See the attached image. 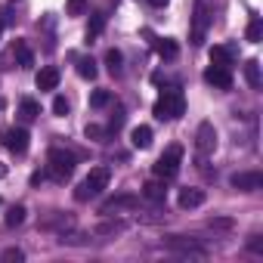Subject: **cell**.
<instances>
[{
	"label": "cell",
	"instance_id": "cell-36",
	"mask_svg": "<svg viewBox=\"0 0 263 263\" xmlns=\"http://www.w3.org/2000/svg\"><path fill=\"white\" fill-rule=\"evenodd\" d=\"M4 177H7V164H4V161H0V180H4Z\"/></svg>",
	"mask_w": 263,
	"mask_h": 263
},
{
	"label": "cell",
	"instance_id": "cell-28",
	"mask_svg": "<svg viewBox=\"0 0 263 263\" xmlns=\"http://www.w3.org/2000/svg\"><path fill=\"white\" fill-rule=\"evenodd\" d=\"M0 260H4V263H22V260H25V254H22L19 248H7L4 254H0Z\"/></svg>",
	"mask_w": 263,
	"mask_h": 263
},
{
	"label": "cell",
	"instance_id": "cell-18",
	"mask_svg": "<svg viewBox=\"0 0 263 263\" xmlns=\"http://www.w3.org/2000/svg\"><path fill=\"white\" fill-rule=\"evenodd\" d=\"M211 62L232 68V47H211Z\"/></svg>",
	"mask_w": 263,
	"mask_h": 263
},
{
	"label": "cell",
	"instance_id": "cell-21",
	"mask_svg": "<svg viewBox=\"0 0 263 263\" xmlns=\"http://www.w3.org/2000/svg\"><path fill=\"white\" fill-rule=\"evenodd\" d=\"M124 229H127L124 220H105V223L96 226V235H115V232H124Z\"/></svg>",
	"mask_w": 263,
	"mask_h": 263
},
{
	"label": "cell",
	"instance_id": "cell-32",
	"mask_svg": "<svg viewBox=\"0 0 263 263\" xmlns=\"http://www.w3.org/2000/svg\"><path fill=\"white\" fill-rule=\"evenodd\" d=\"M124 124V108H115V118H111V124H108V130H118Z\"/></svg>",
	"mask_w": 263,
	"mask_h": 263
},
{
	"label": "cell",
	"instance_id": "cell-35",
	"mask_svg": "<svg viewBox=\"0 0 263 263\" xmlns=\"http://www.w3.org/2000/svg\"><path fill=\"white\" fill-rule=\"evenodd\" d=\"M149 4H152V7H158V10H161V7H167V4H171V0H149Z\"/></svg>",
	"mask_w": 263,
	"mask_h": 263
},
{
	"label": "cell",
	"instance_id": "cell-1",
	"mask_svg": "<svg viewBox=\"0 0 263 263\" xmlns=\"http://www.w3.org/2000/svg\"><path fill=\"white\" fill-rule=\"evenodd\" d=\"M155 118L158 121H174V118H180L183 111H186V99H183V90H164L161 96H158V102H155Z\"/></svg>",
	"mask_w": 263,
	"mask_h": 263
},
{
	"label": "cell",
	"instance_id": "cell-19",
	"mask_svg": "<svg viewBox=\"0 0 263 263\" xmlns=\"http://www.w3.org/2000/svg\"><path fill=\"white\" fill-rule=\"evenodd\" d=\"M16 59H19V65H22V68H31V65H34L31 47H28L25 41H16Z\"/></svg>",
	"mask_w": 263,
	"mask_h": 263
},
{
	"label": "cell",
	"instance_id": "cell-8",
	"mask_svg": "<svg viewBox=\"0 0 263 263\" xmlns=\"http://www.w3.org/2000/svg\"><path fill=\"white\" fill-rule=\"evenodd\" d=\"M28 130L25 127H7L4 130V146L13 152V155H22V152H28Z\"/></svg>",
	"mask_w": 263,
	"mask_h": 263
},
{
	"label": "cell",
	"instance_id": "cell-5",
	"mask_svg": "<svg viewBox=\"0 0 263 263\" xmlns=\"http://www.w3.org/2000/svg\"><path fill=\"white\" fill-rule=\"evenodd\" d=\"M208 25H211V10H208L204 0H198V4H195V13H192V44H195V47L204 44Z\"/></svg>",
	"mask_w": 263,
	"mask_h": 263
},
{
	"label": "cell",
	"instance_id": "cell-12",
	"mask_svg": "<svg viewBox=\"0 0 263 263\" xmlns=\"http://www.w3.org/2000/svg\"><path fill=\"white\" fill-rule=\"evenodd\" d=\"M137 204H140L137 195H115L102 204V214H111V211H121V208H137Z\"/></svg>",
	"mask_w": 263,
	"mask_h": 263
},
{
	"label": "cell",
	"instance_id": "cell-31",
	"mask_svg": "<svg viewBox=\"0 0 263 263\" xmlns=\"http://www.w3.org/2000/svg\"><path fill=\"white\" fill-rule=\"evenodd\" d=\"M105 134H108V130H102V127H96V124L87 127V140H102Z\"/></svg>",
	"mask_w": 263,
	"mask_h": 263
},
{
	"label": "cell",
	"instance_id": "cell-10",
	"mask_svg": "<svg viewBox=\"0 0 263 263\" xmlns=\"http://www.w3.org/2000/svg\"><path fill=\"white\" fill-rule=\"evenodd\" d=\"M204 81L214 84V87H220V90H229V87H232V68H226V65H211V68L204 71Z\"/></svg>",
	"mask_w": 263,
	"mask_h": 263
},
{
	"label": "cell",
	"instance_id": "cell-22",
	"mask_svg": "<svg viewBox=\"0 0 263 263\" xmlns=\"http://www.w3.org/2000/svg\"><path fill=\"white\" fill-rule=\"evenodd\" d=\"M78 74H81V78H87V81H93V78H96V62H93L90 56L78 59Z\"/></svg>",
	"mask_w": 263,
	"mask_h": 263
},
{
	"label": "cell",
	"instance_id": "cell-37",
	"mask_svg": "<svg viewBox=\"0 0 263 263\" xmlns=\"http://www.w3.org/2000/svg\"><path fill=\"white\" fill-rule=\"evenodd\" d=\"M4 28H7V25H4V22H0V34H4Z\"/></svg>",
	"mask_w": 263,
	"mask_h": 263
},
{
	"label": "cell",
	"instance_id": "cell-20",
	"mask_svg": "<svg viewBox=\"0 0 263 263\" xmlns=\"http://www.w3.org/2000/svg\"><path fill=\"white\" fill-rule=\"evenodd\" d=\"M19 115H22V121H25V124H31V121L41 115V105H37L34 99H22V108H19Z\"/></svg>",
	"mask_w": 263,
	"mask_h": 263
},
{
	"label": "cell",
	"instance_id": "cell-11",
	"mask_svg": "<svg viewBox=\"0 0 263 263\" xmlns=\"http://www.w3.org/2000/svg\"><path fill=\"white\" fill-rule=\"evenodd\" d=\"M59 68L56 65H47V68H41L37 71V78H34V84H37V90H56L59 87Z\"/></svg>",
	"mask_w": 263,
	"mask_h": 263
},
{
	"label": "cell",
	"instance_id": "cell-30",
	"mask_svg": "<svg viewBox=\"0 0 263 263\" xmlns=\"http://www.w3.org/2000/svg\"><path fill=\"white\" fill-rule=\"evenodd\" d=\"M87 13V0H68V16H84Z\"/></svg>",
	"mask_w": 263,
	"mask_h": 263
},
{
	"label": "cell",
	"instance_id": "cell-13",
	"mask_svg": "<svg viewBox=\"0 0 263 263\" xmlns=\"http://www.w3.org/2000/svg\"><path fill=\"white\" fill-rule=\"evenodd\" d=\"M130 143H134V149H149V146H152V127H146V124L134 127V134H130Z\"/></svg>",
	"mask_w": 263,
	"mask_h": 263
},
{
	"label": "cell",
	"instance_id": "cell-2",
	"mask_svg": "<svg viewBox=\"0 0 263 263\" xmlns=\"http://www.w3.org/2000/svg\"><path fill=\"white\" fill-rule=\"evenodd\" d=\"M108 177H111V174H108V167H93V171L84 177V183L74 189V198H78V201L96 198V195H99V192L108 186Z\"/></svg>",
	"mask_w": 263,
	"mask_h": 263
},
{
	"label": "cell",
	"instance_id": "cell-26",
	"mask_svg": "<svg viewBox=\"0 0 263 263\" xmlns=\"http://www.w3.org/2000/svg\"><path fill=\"white\" fill-rule=\"evenodd\" d=\"M260 37H263V22H260V19L254 16V19L248 22V41H251V44H257Z\"/></svg>",
	"mask_w": 263,
	"mask_h": 263
},
{
	"label": "cell",
	"instance_id": "cell-3",
	"mask_svg": "<svg viewBox=\"0 0 263 263\" xmlns=\"http://www.w3.org/2000/svg\"><path fill=\"white\" fill-rule=\"evenodd\" d=\"M47 167H50V177L62 183V180H68V177L74 174V155L65 152V149H50V155H47Z\"/></svg>",
	"mask_w": 263,
	"mask_h": 263
},
{
	"label": "cell",
	"instance_id": "cell-15",
	"mask_svg": "<svg viewBox=\"0 0 263 263\" xmlns=\"http://www.w3.org/2000/svg\"><path fill=\"white\" fill-rule=\"evenodd\" d=\"M177 201H180V208H201L204 204V192L201 189H183Z\"/></svg>",
	"mask_w": 263,
	"mask_h": 263
},
{
	"label": "cell",
	"instance_id": "cell-16",
	"mask_svg": "<svg viewBox=\"0 0 263 263\" xmlns=\"http://www.w3.org/2000/svg\"><path fill=\"white\" fill-rule=\"evenodd\" d=\"M155 53H158L161 59H177V56H180V47H177V41L161 37V41H155Z\"/></svg>",
	"mask_w": 263,
	"mask_h": 263
},
{
	"label": "cell",
	"instance_id": "cell-6",
	"mask_svg": "<svg viewBox=\"0 0 263 263\" xmlns=\"http://www.w3.org/2000/svg\"><path fill=\"white\" fill-rule=\"evenodd\" d=\"M167 248H171L174 254H180V257H198V260L208 257V251H204L195 238H183V235H171V238H167Z\"/></svg>",
	"mask_w": 263,
	"mask_h": 263
},
{
	"label": "cell",
	"instance_id": "cell-14",
	"mask_svg": "<svg viewBox=\"0 0 263 263\" xmlns=\"http://www.w3.org/2000/svg\"><path fill=\"white\" fill-rule=\"evenodd\" d=\"M245 81H248L251 90H260L263 78H260V62H257V59H248V62H245Z\"/></svg>",
	"mask_w": 263,
	"mask_h": 263
},
{
	"label": "cell",
	"instance_id": "cell-4",
	"mask_svg": "<svg viewBox=\"0 0 263 263\" xmlns=\"http://www.w3.org/2000/svg\"><path fill=\"white\" fill-rule=\"evenodd\" d=\"M180 161H183V149L180 146H171L158 161H155V177H161V180H171V177H177V171H180Z\"/></svg>",
	"mask_w": 263,
	"mask_h": 263
},
{
	"label": "cell",
	"instance_id": "cell-25",
	"mask_svg": "<svg viewBox=\"0 0 263 263\" xmlns=\"http://www.w3.org/2000/svg\"><path fill=\"white\" fill-rule=\"evenodd\" d=\"M102 28H105V16H93V22H90V28H87V41L93 44V41L102 34Z\"/></svg>",
	"mask_w": 263,
	"mask_h": 263
},
{
	"label": "cell",
	"instance_id": "cell-9",
	"mask_svg": "<svg viewBox=\"0 0 263 263\" xmlns=\"http://www.w3.org/2000/svg\"><path fill=\"white\" fill-rule=\"evenodd\" d=\"M238 192H257L260 186H263V174L260 171H241V174H232V180H229Z\"/></svg>",
	"mask_w": 263,
	"mask_h": 263
},
{
	"label": "cell",
	"instance_id": "cell-17",
	"mask_svg": "<svg viewBox=\"0 0 263 263\" xmlns=\"http://www.w3.org/2000/svg\"><path fill=\"white\" fill-rule=\"evenodd\" d=\"M143 195H146L149 201H164V198H167V189H164V183H158V180H149V183L143 186Z\"/></svg>",
	"mask_w": 263,
	"mask_h": 263
},
{
	"label": "cell",
	"instance_id": "cell-33",
	"mask_svg": "<svg viewBox=\"0 0 263 263\" xmlns=\"http://www.w3.org/2000/svg\"><path fill=\"white\" fill-rule=\"evenodd\" d=\"M248 248H251L254 254H263V241H260V235H251V241H248Z\"/></svg>",
	"mask_w": 263,
	"mask_h": 263
},
{
	"label": "cell",
	"instance_id": "cell-27",
	"mask_svg": "<svg viewBox=\"0 0 263 263\" xmlns=\"http://www.w3.org/2000/svg\"><path fill=\"white\" fill-rule=\"evenodd\" d=\"M22 223H25V208L16 204V208L7 214V226H22Z\"/></svg>",
	"mask_w": 263,
	"mask_h": 263
},
{
	"label": "cell",
	"instance_id": "cell-23",
	"mask_svg": "<svg viewBox=\"0 0 263 263\" xmlns=\"http://www.w3.org/2000/svg\"><path fill=\"white\" fill-rule=\"evenodd\" d=\"M121 62H124V56L118 50H105V65H108L111 74H121Z\"/></svg>",
	"mask_w": 263,
	"mask_h": 263
},
{
	"label": "cell",
	"instance_id": "cell-7",
	"mask_svg": "<svg viewBox=\"0 0 263 263\" xmlns=\"http://www.w3.org/2000/svg\"><path fill=\"white\" fill-rule=\"evenodd\" d=\"M195 149H198V155H201V158H208V155L217 149V130H214V124H211V121H201V124H198Z\"/></svg>",
	"mask_w": 263,
	"mask_h": 263
},
{
	"label": "cell",
	"instance_id": "cell-34",
	"mask_svg": "<svg viewBox=\"0 0 263 263\" xmlns=\"http://www.w3.org/2000/svg\"><path fill=\"white\" fill-rule=\"evenodd\" d=\"M211 229H232V220H211Z\"/></svg>",
	"mask_w": 263,
	"mask_h": 263
},
{
	"label": "cell",
	"instance_id": "cell-29",
	"mask_svg": "<svg viewBox=\"0 0 263 263\" xmlns=\"http://www.w3.org/2000/svg\"><path fill=\"white\" fill-rule=\"evenodd\" d=\"M53 115H59V118L68 115V99H65V96H56V99H53Z\"/></svg>",
	"mask_w": 263,
	"mask_h": 263
},
{
	"label": "cell",
	"instance_id": "cell-24",
	"mask_svg": "<svg viewBox=\"0 0 263 263\" xmlns=\"http://www.w3.org/2000/svg\"><path fill=\"white\" fill-rule=\"evenodd\" d=\"M111 102V93L108 90H93L90 93V108H105Z\"/></svg>",
	"mask_w": 263,
	"mask_h": 263
}]
</instances>
